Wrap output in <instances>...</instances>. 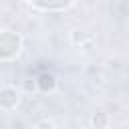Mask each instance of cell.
Here are the masks:
<instances>
[{"label": "cell", "instance_id": "cell-1", "mask_svg": "<svg viewBox=\"0 0 129 129\" xmlns=\"http://www.w3.org/2000/svg\"><path fill=\"white\" fill-rule=\"evenodd\" d=\"M18 91L14 89V87H4L2 91H0V107L2 109H14L16 107V103H18Z\"/></svg>", "mask_w": 129, "mask_h": 129}, {"label": "cell", "instance_id": "cell-2", "mask_svg": "<svg viewBox=\"0 0 129 129\" xmlns=\"http://www.w3.org/2000/svg\"><path fill=\"white\" fill-rule=\"evenodd\" d=\"M36 85H38V89H40V91H52V89L56 87V79H54L52 75L44 73V75H40V77H38Z\"/></svg>", "mask_w": 129, "mask_h": 129}, {"label": "cell", "instance_id": "cell-3", "mask_svg": "<svg viewBox=\"0 0 129 129\" xmlns=\"http://www.w3.org/2000/svg\"><path fill=\"white\" fill-rule=\"evenodd\" d=\"M91 123H93V127H107L109 125V117H107V113H95L93 115V119H91Z\"/></svg>", "mask_w": 129, "mask_h": 129}, {"label": "cell", "instance_id": "cell-4", "mask_svg": "<svg viewBox=\"0 0 129 129\" xmlns=\"http://www.w3.org/2000/svg\"><path fill=\"white\" fill-rule=\"evenodd\" d=\"M36 87H38L36 83H30V81H26V83H24V89H26V91H34Z\"/></svg>", "mask_w": 129, "mask_h": 129}, {"label": "cell", "instance_id": "cell-5", "mask_svg": "<svg viewBox=\"0 0 129 129\" xmlns=\"http://www.w3.org/2000/svg\"><path fill=\"white\" fill-rule=\"evenodd\" d=\"M36 127H54V123L52 121H40V123H36Z\"/></svg>", "mask_w": 129, "mask_h": 129}]
</instances>
